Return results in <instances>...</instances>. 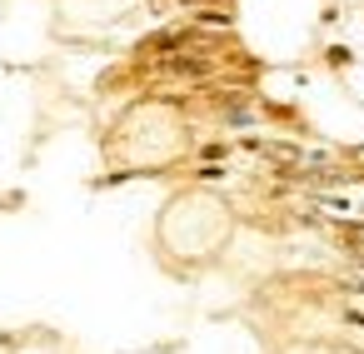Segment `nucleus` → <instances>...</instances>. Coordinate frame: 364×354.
<instances>
[{
	"label": "nucleus",
	"instance_id": "obj_1",
	"mask_svg": "<svg viewBox=\"0 0 364 354\" xmlns=\"http://www.w3.org/2000/svg\"><path fill=\"white\" fill-rule=\"evenodd\" d=\"M349 60H354V55H349V50H344V45H329V65H334V70H344V65H349Z\"/></svg>",
	"mask_w": 364,
	"mask_h": 354
}]
</instances>
